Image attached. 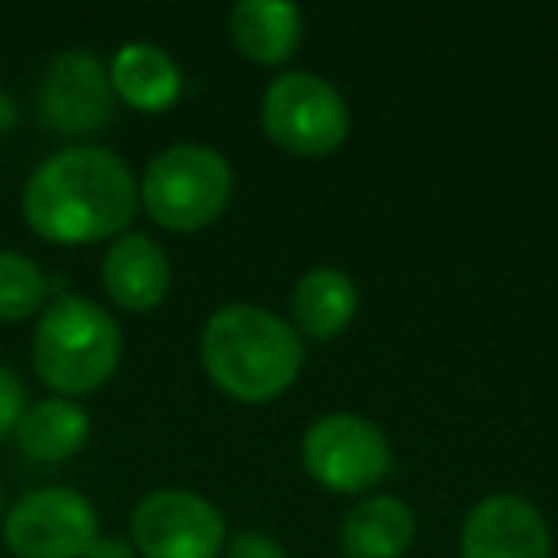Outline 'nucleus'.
<instances>
[{
	"label": "nucleus",
	"mask_w": 558,
	"mask_h": 558,
	"mask_svg": "<svg viewBox=\"0 0 558 558\" xmlns=\"http://www.w3.org/2000/svg\"><path fill=\"white\" fill-rule=\"evenodd\" d=\"M459 558H550V527L520 494H489L466 512Z\"/></svg>",
	"instance_id": "obj_10"
},
{
	"label": "nucleus",
	"mask_w": 558,
	"mask_h": 558,
	"mask_svg": "<svg viewBox=\"0 0 558 558\" xmlns=\"http://www.w3.org/2000/svg\"><path fill=\"white\" fill-rule=\"evenodd\" d=\"M138 207V184L119 154L104 146H70L27 177L24 222L54 245L116 241Z\"/></svg>",
	"instance_id": "obj_1"
},
{
	"label": "nucleus",
	"mask_w": 558,
	"mask_h": 558,
	"mask_svg": "<svg viewBox=\"0 0 558 558\" xmlns=\"http://www.w3.org/2000/svg\"><path fill=\"white\" fill-rule=\"evenodd\" d=\"M47 276L24 253L0 248V322H27L47 311Z\"/></svg>",
	"instance_id": "obj_17"
},
{
	"label": "nucleus",
	"mask_w": 558,
	"mask_h": 558,
	"mask_svg": "<svg viewBox=\"0 0 558 558\" xmlns=\"http://www.w3.org/2000/svg\"><path fill=\"white\" fill-rule=\"evenodd\" d=\"M417 535V517L395 494H367L344 512L341 550L349 558H402Z\"/></svg>",
	"instance_id": "obj_13"
},
{
	"label": "nucleus",
	"mask_w": 558,
	"mask_h": 558,
	"mask_svg": "<svg viewBox=\"0 0 558 558\" xmlns=\"http://www.w3.org/2000/svg\"><path fill=\"white\" fill-rule=\"evenodd\" d=\"M360 306V291L344 268H318L303 271L299 283L291 288V318H295V333L311 337V341H333L352 326Z\"/></svg>",
	"instance_id": "obj_15"
},
{
	"label": "nucleus",
	"mask_w": 558,
	"mask_h": 558,
	"mask_svg": "<svg viewBox=\"0 0 558 558\" xmlns=\"http://www.w3.org/2000/svg\"><path fill=\"white\" fill-rule=\"evenodd\" d=\"M131 543L142 558H218L226 517L192 489H149L131 512Z\"/></svg>",
	"instance_id": "obj_8"
},
{
	"label": "nucleus",
	"mask_w": 558,
	"mask_h": 558,
	"mask_svg": "<svg viewBox=\"0 0 558 558\" xmlns=\"http://www.w3.org/2000/svg\"><path fill=\"white\" fill-rule=\"evenodd\" d=\"M4 547L16 558H85L100 539L96 505L81 489L43 486L4 512Z\"/></svg>",
	"instance_id": "obj_7"
},
{
	"label": "nucleus",
	"mask_w": 558,
	"mask_h": 558,
	"mask_svg": "<svg viewBox=\"0 0 558 558\" xmlns=\"http://www.w3.org/2000/svg\"><path fill=\"white\" fill-rule=\"evenodd\" d=\"M123 360V329L85 295H58L39 314L32 364L54 395L81 398L100 390Z\"/></svg>",
	"instance_id": "obj_3"
},
{
	"label": "nucleus",
	"mask_w": 558,
	"mask_h": 558,
	"mask_svg": "<svg viewBox=\"0 0 558 558\" xmlns=\"http://www.w3.org/2000/svg\"><path fill=\"white\" fill-rule=\"evenodd\" d=\"M303 466L329 494H367L390 474V440L372 417L326 413L303 436Z\"/></svg>",
	"instance_id": "obj_6"
},
{
	"label": "nucleus",
	"mask_w": 558,
	"mask_h": 558,
	"mask_svg": "<svg viewBox=\"0 0 558 558\" xmlns=\"http://www.w3.org/2000/svg\"><path fill=\"white\" fill-rule=\"evenodd\" d=\"M27 410V387L4 360H0V440L16 433L20 417Z\"/></svg>",
	"instance_id": "obj_18"
},
{
	"label": "nucleus",
	"mask_w": 558,
	"mask_h": 558,
	"mask_svg": "<svg viewBox=\"0 0 558 558\" xmlns=\"http://www.w3.org/2000/svg\"><path fill=\"white\" fill-rule=\"evenodd\" d=\"M303 12L288 0H241L230 9V39L241 58L279 70L303 47Z\"/></svg>",
	"instance_id": "obj_12"
},
{
	"label": "nucleus",
	"mask_w": 558,
	"mask_h": 558,
	"mask_svg": "<svg viewBox=\"0 0 558 558\" xmlns=\"http://www.w3.org/2000/svg\"><path fill=\"white\" fill-rule=\"evenodd\" d=\"M226 558H288L283 543L268 532H238L233 539H226Z\"/></svg>",
	"instance_id": "obj_19"
},
{
	"label": "nucleus",
	"mask_w": 558,
	"mask_h": 558,
	"mask_svg": "<svg viewBox=\"0 0 558 558\" xmlns=\"http://www.w3.org/2000/svg\"><path fill=\"white\" fill-rule=\"evenodd\" d=\"M0 520H4V489H0Z\"/></svg>",
	"instance_id": "obj_22"
},
{
	"label": "nucleus",
	"mask_w": 558,
	"mask_h": 558,
	"mask_svg": "<svg viewBox=\"0 0 558 558\" xmlns=\"http://www.w3.org/2000/svg\"><path fill=\"white\" fill-rule=\"evenodd\" d=\"M260 126L283 154L303 157H329L349 142L352 119L344 96L326 77L306 70L279 73L260 100Z\"/></svg>",
	"instance_id": "obj_5"
},
{
	"label": "nucleus",
	"mask_w": 558,
	"mask_h": 558,
	"mask_svg": "<svg viewBox=\"0 0 558 558\" xmlns=\"http://www.w3.org/2000/svg\"><path fill=\"white\" fill-rule=\"evenodd\" d=\"M111 93L134 111H169L184 93V73L154 43H126L108 62Z\"/></svg>",
	"instance_id": "obj_14"
},
{
	"label": "nucleus",
	"mask_w": 558,
	"mask_h": 558,
	"mask_svg": "<svg viewBox=\"0 0 558 558\" xmlns=\"http://www.w3.org/2000/svg\"><path fill=\"white\" fill-rule=\"evenodd\" d=\"M85 558H138V550H134V543L119 539V535H100Z\"/></svg>",
	"instance_id": "obj_20"
},
{
	"label": "nucleus",
	"mask_w": 558,
	"mask_h": 558,
	"mask_svg": "<svg viewBox=\"0 0 558 558\" xmlns=\"http://www.w3.org/2000/svg\"><path fill=\"white\" fill-rule=\"evenodd\" d=\"M116 93L108 65L93 50H62L39 81V119L54 134H96L111 123Z\"/></svg>",
	"instance_id": "obj_9"
},
{
	"label": "nucleus",
	"mask_w": 558,
	"mask_h": 558,
	"mask_svg": "<svg viewBox=\"0 0 558 558\" xmlns=\"http://www.w3.org/2000/svg\"><path fill=\"white\" fill-rule=\"evenodd\" d=\"M100 283L116 306L149 314L165 303L172 288V264L165 248L146 233H119L100 264Z\"/></svg>",
	"instance_id": "obj_11"
},
{
	"label": "nucleus",
	"mask_w": 558,
	"mask_h": 558,
	"mask_svg": "<svg viewBox=\"0 0 558 558\" xmlns=\"http://www.w3.org/2000/svg\"><path fill=\"white\" fill-rule=\"evenodd\" d=\"M93 421L70 398H39L24 410L16 425V444L35 463H65L88 444Z\"/></svg>",
	"instance_id": "obj_16"
},
{
	"label": "nucleus",
	"mask_w": 558,
	"mask_h": 558,
	"mask_svg": "<svg viewBox=\"0 0 558 558\" xmlns=\"http://www.w3.org/2000/svg\"><path fill=\"white\" fill-rule=\"evenodd\" d=\"M199 360L226 398L241 405H264L295 387L306 349L295 326H288L279 314L253 303H233L207 318Z\"/></svg>",
	"instance_id": "obj_2"
},
{
	"label": "nucleus",
	"mask_w": 558,
	"mask_h": 558,
	"mask_svg": "<svg viewBox=\"0 0 558 558\" xmlns=\"http://www.w3.org/2000/svg\"><path fill=\"white\" fill-rule=\"evenodd\" d=\"M233 195V169L215 146L177 142L146 165L138 199L157 226L172 233H199L226 215Z\"/></svg>",
	"instance_id": "obj_4"
},
{
	"label": "nucleus",
	"mask_w": 558,
	"mask_h": 558,
	"mask_svg": "<svg viewBox=\"0 0 558 558\" xmlns=\"http://www.w3.org/2000/svg\"><path fill=\"white\" fill-rule=\"evenodd\" d=\"M16 119H20L16 104H12L9 96L0 93V131H12V126H16Z\"/></svg>",
	"instance_id": "obj_21"
}]
</instances>
